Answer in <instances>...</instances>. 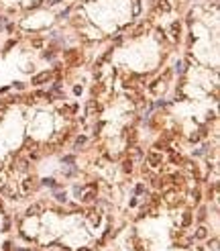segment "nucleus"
<instances>
[{
	"label": "nucleus",
	"instance_id": "obj_1",
	"mask_svg": "<svg viewBox=\"0 0 220 251\" xmlns=\"http://www.w3.org/2000/svg\"><path fill=\"white\" fill-rule=\"evenodd\" d=\"M147 163H149L151 168H159V165L163 163V155H161V151L151 149L149 153H147Z\"/></svg>",
	"mask_w": 220,
	"mask_h": 251
},
{
	"label": "nucleus",
	"instance_id": "obj_2",
	"mask_svg": "<svg viewBox=\"0 0 220 251\" xmlns=\"http://www.w3.org/2000/svg\"><path fill=\"white\" fill-rule=\"evenodd\" d=\"M37 190V178H25L22 180V192L29 194V192H35Z\"/></svg>",
	"mask_w": 220,
	"mask_h": 251
},
{
	"label": "nucleus",
	"instance_id": "obj_3",
	"mask_svg": "<svg viewBox=\"0 0 220 251\" xmlns=\"http://www.w3.org/2000/svg\"><path fill=\"white\" fill-rule=\"evenodd\" d=\"M65 59L69 63H77V61H82V53L77 51V49H69L67 53H65Z\"/></svg>",
	"mask_w": 220,
	"mask_h": 251
},
{
	"label": "nucleus",
	"instance_id": "obj_4",
	"mask_svg": "<svg viewBox=\"0 0 220 251\" xmlns=\"http://www.w3.org/2000/svg\"><path fill=\"white\" fill-rule=\"evenodd\" d=\"M47 80H51V72H41V74H37L33 80H31V84L39 86V84H43V82H47Z\"/></svg>",
	"mask_w": 220,
	"mask_h": 251
},
{
	"label": "nucleus",
	"instance_id": "obj_5",
	"mask_svg": "<svg viewBox=\"0 0 220 251\" xmlns=\"http://www.w3.org/2000/svg\"><path fill=\"white\" fill-rule=\"evenodd\" d=\"M169 31H171L173 39L177 41L179 37H181V23H179V20H173V23H171V27H169Z\"/></svg>",
	"mask_w": 220,
	"mask_h": 251
},
{
	"label": "nucleus",
	"instance_id": "obj_6",
	"mask_svg": "<svg viewBox=\"0 0 220 251\" xmlns=\"http://www.w3.org/2000/svg\"><path fill=\"white\" fill-rule=\"evenodd\" d=\"M43 210V204H31L27 208V217H39Z\"/></svg>",
	"mask_w": 220,
	"mask_h": 251
},
{
	"label": "nucleus",
	"instance_id": "obj_7",
	"mask_svg": "<svg viewBox=\"0 0 220 251\" xmlns=\"http://www.w3.org/2000/svg\"><path fill=\"white\" fill-rule=\"evenodd\" d=\"M171 2H169V0H157V10L159 12H169V10H171Z\"/></svg>",
	"mask_w": 220,
	"mask_h": 251
},
{
	"label": "nucleus",
	"instance_id": "obj_8",
	"mask_svg": "<svg viewBox=\"0 0 220 251\" xmlns=\"http://www.w3.org/2000/svg\"><path fill=\"white\" fill-rule=\"evenodd\" d=\"M16 171L27 174L29 171V159H19V161H16Z\"/></svg>",
	"mask_w": 220,
	"mask_h": 251
},
{
	"label": "nucleus",
	"instance_id": "obj_9",
	"mask_svg": "<svg viewBox=\"0 0 220 251\" xmlns=\"http://www.w3.org/2000/svg\"><path fill=\"white\" fill-rule=\"evenodd\" d=\"M100 110V106H98L96 100H90L88 102V115H94V112H98Z\"/></svg>",
	"mask_w": 220,
	"mask_h": 251
},
{
	"label": "nucleus",
	"instance_id": "obj_10",
	"mask_svg": "<svg viewBox=\"0 0 220 251\" xmlns=\"http://www.w3.org/2000/svg\"><path fill=\"white\" fill-rule=\"evenodd\" d=\"M122 171L124 174H131L132 171V159H124L122 161Z\"/></svg>",
	"mask_w": 220,
	"mask_h": 251
},
{
	"label": "nucleus",
	"instance_id": "obj_11",
	"mask_svg": "<svg viewBox=\"0 0 220 251\" xmlns=\"http://www.w3.org/2000/svg\"><path fill=\"white\" fill-rule=\"evenodd\" d=\"M196 237H198V239H206L208 237V229H206V227H200L198 231H196Z\"/></svg>",
	"mask_w": 220,
	"mask_h": 251
},
{
	"label": "nucleus",
	"instance_id": "obj_12",
	"mask_svg": "<svg viewBox=\"0 0 220 251\" xmlns=\"http://www.w3.org/2000/svg\"><path fill=\"white\" fill-rule=\"evenodd\" d=\"M43 184H45V186H49V188H59L53 178H45V180H43Z\"/></svg>",
	"mask_w": 220,
	"mask_h": 251
},
{
	"label": "nucleus",
	"instance_id": "obj_13",
	"mask_svg": "<svg viewBox=\"0 0 220 251\" xmlns=\"http://www.w3.org/2000/svg\"><path fill=\"white\" fill-rule=\"evenodd\" d=\"M141 14V2L135 0V4H132V16H139Z\"/></svg>",
	"mask_w": 220,
	"mask_h": 251
},
{
	"label": "nucleus",
	"instance_id": "obj_14",
	"mask_svg": "<svg viewBox=\"0 0 220 251\" xmlns=\"http://www.w3.org/2000/svg\"><path fill=\"white\" fill-rule=\"evenodd\" d=\"M181 223L186 224V227L192 223V212H184V217H181Z\"/></svg>",
	"mask_w": 220,
	"mask_h": 251
},
{
	"label": "nucleus",
	"instance_id": "obj_15",
	"mask_svg": "<svg viewBox=\"0 0 220 251\" xmlns=\"http://www.w3.org/2000/svg\"><path fill=\"white\" fill-rule=\"evenodd\" d=\"M94 198H96V194H94V192H88L82 200H84V202H94Z\"/></svg>",
	"mask_w": 220,
	"mask_h": 251
},
{
	"label": "nucleus",
	"instance_id": "obj_16",
	"mask_svg": "<svg viewBox=\"0 0 220 251\" xmlns=\"http://www.w3.org/2000/svg\"><path fill=\"white\" fill-rule=\"evenodd\" d=\"M88 214H90V221H92L94 224L100 223V217H98V212H88Z\"/></svg>",
	"mask_w": 220,
	"mask_h": 251
},
{
	"label": "nucleus",
	"instance_id": "obj_17",
	"mask_svg": "<svg viewBox=\"0 0 220 251\" xmlns=\"http://www.w3.org/2000/svg\"><path fill=\"white\" fill-rule=\"evenodd\" d=\"M198 221H200V223H204V221H206V208H200V212H198Z\"/></svg>",
	"mask_w": 220,
	"mask_h": 251
},
{
	"label": "nucleus",
	"instance_id": "obj_18",
	"mask_svg": "<svg viewBox=\"0 0 220 251\" xmlns=\"http://www.w3.org/2000/svg\"><path fill=\"white\" fill-rule=\"evenodd\" d=\"M86 141H88V139H86V137H77V139H76V147H82V145H86Z\"/></svg>",
	"mask_w": 220,
	"mask_h": 251
},
{
	"label": "nucleus",
	"instance_id": "obj_19",
	"mask_svg": "<svg viewBox=\"0 0 220 251\" xmlns=\"http://www.w3.org/2000/svg\"><path fill=\"white\" fill-rule=\"evenodd\" d=\"M55 198H57L59 202H65V200H67V198H65V192H57V194H55Z\"/></svg>",
	"mask_w": 220,
	"mask_h": 251
},
{
	"label": "nucleus",
	"instance_id": "obj_20",
	"mask_svg": "<svg viewBox=\"0 0 220 251\" xmlns=\"http://www.w3.org/2000/svg\"><path fill=\"white\" fill-rule=\"evenodd\" d=\"M192 198H194V204H198L200 202V190H194L192 192Z\"/></svg>",
	"mask_w": 220,
	"mask_h": 251
},
{
	"label": "nucleus",
	"instance_id": "obj_21",
	"mask_svg": "<svg viewBox=\"0 0 220 251\" xmlns=\"http://www.w3.org/2000/svg\"><path fill=\"white\" fill-rule=\"evenodd\" d=\"M31 45H33V47H43V39H33Z\"/></svg>",
	"mask_w": 220,
	"mask_h": 251
},
{
	"label": "nucleus",
	"instance_id": "obj_22",
	"mask_svg": "<svg viewBox=\"0 0 220 251\" xmlns=\"http://www.w3.org/2000/svg\"><path fill=\"white\" fill-rule=\"evenodd\" d=\"M63 161H65V163H74V161H76V157H74V155H65V157H63Z\"/></svg>",
	"mask_w": 220,
	"mask_h": 251
},
{
	"label": "nucleus",
	"instance_id": "obj_23",
	"mask_svg": "<svg viewBox=\"0 0 220 251\" xmlns=\"http://www.w3.org/2000/svg\"><path fill=\"white\" fill-rule=\"evenodd\" d=\"M171 163H181V157L173 153V155H171Z\"/></svg>",
	"mask_w": 220,
	"mask_h": 251
},
{
	"label": "nucleus",
	"instance_id": "obj_24",
	"mask_svg": "<svg viewBox=\"0 0 220 251\" xmlns=\"http://www.w3.org/2000/svg\"><path fill=\"white\" fill-rule=\"evenodd\" d=\"M14 88H16V90H25V84H22V82H16V84H14Z\"/></svg>",
	"mask_w": 220,
	"mask_h": 251
},
{
	"label": "nucleus",
	"instance_id": "obj_25",
	"mask_svg": "<svg viewBox=\"0 0 220 251\" xmlns=\"http://www.w3.org/2000/svg\"><path fill=\"white\" fill-rule=\"evenodd\" d=\"M210 245H212V249H218V239H212Z\"/></svg>",
	"mask_w": 220,
	"mask_h": 251
},
{
	"label": "nucleus",
	"instance_id": "obj_26",
	"mask_svg": "<svg viewBox=\"0 0 220 251\" xmlns=\"http://www.w3.org/2000/svg\"><path fill=\"white\" fill-rule=\"evenodd\" d=\"M143 192H145V186H143V184H139V186H137V194H143Z\"/></svg>",
	"mask_w": 220,
	"mask_h": 251
},
{
	"label": "nucleus",
	"instance_id": "obj_27",
	"mask_svg": "<svg viewBox=\"0 0 220 251\" xmlns=\"http://www.w3.org/2000/svg\"><path fill=\"white\" fill-rule=\"evenodd\" d=\"M43 57H45V59H51V57H53V53H51V51H45V53H43Z\"/></svg>",
	"mask_w": 220,
	"mask_h": 251
},
{
	"label": "nucleus",
	"instance_id": "obj_28",
	"mask_svg": "<svg viewBox=\"0 0 220 251\" xmlns=\"http://www.w3.org/2000/svg\"><path fill=\"white\" fill-rule=\"evenodd\" d=\"M0 121H2V110H0Z\"/></svg>",
	"mask_w": 220,
	"mask_h": 251
}]
</instances>
